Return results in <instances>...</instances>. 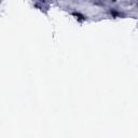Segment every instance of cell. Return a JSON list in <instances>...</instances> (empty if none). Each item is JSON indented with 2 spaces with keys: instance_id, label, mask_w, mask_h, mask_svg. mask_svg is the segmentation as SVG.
<instances>
[{
  "instance_id": "obj_1",
  "label": "cell",
  "mask_w": 138,
  "mask_h": 138,
  "mask_svg": "<svg viewBox=\"0 0 138 138\" xmlns=\"http://www.w3.org/2000/svg\"><path fill=\"white\" fill-rule=\"evenodd\" d=\"M72 15H74V16H76V18H77V19L81 21V22L85 19V17L82 15V14H80V13H72Z\"/></svg>"
},
{
  "instance_id": "obj_2",
  "label": "cell",
  "mask_w": 138,
  "mask_h": 138,
  "mask_svg": "<svg viewBox=\"0 0 138 138\" xmlns=\"http://www.w3.org/2000/svg\"><path fill=\"white\" fill-rule=\"evenodd\" d=\"M112 1H113V2H115V1H117V0H112Z\"/></svg>"
}]
</instances>
